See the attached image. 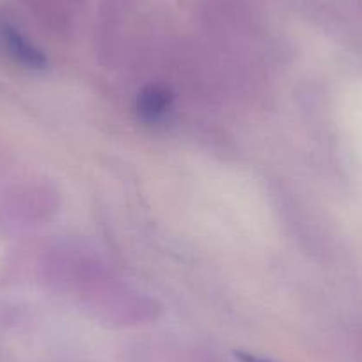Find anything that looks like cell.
I'll return each mask as SVG.
<instances>
[{"mask_svg": "<svg viewBox=\"0 0 362 362\" xmlns=\"http://www.w3.org/2000/svg\"><path fill=\"white\" fill-rule=\"evenodd\" d=\"M236 358H238L240 362H272V361H268V358L257 357V355H252V354H247V351H236Z\"/></svg>", "mask_w": 362, "mask_h": 362, "instance_id": "3957f363", "label": "cell"}, {"mask_svg": "<svg viewBox=\"0 0 362 362\" xmlns=\"http://www.w3.org/2000/svg\"><path fill=\"white\" fill-rule=\"evenodd\" d=\"M0 52L29 71H43L48 68L47 55L22 30L4 18H0Z\"/></svg>", "mask_w": 362, "mask_h": 362, "instance_id": "6da1fadb", "label": "cell"}, {"mask_svg": "<svg viewBox=\"0 0 362 362\" xmlns=\"http://www.w3.org/2000/svg\"><path fill=\"white\" fill-rule=\"evenodd\" d=\"M170 107H173V96L170 90L162 86H149L141 90V95L137 96V109L139 117L144 123H158L163 117L169 114Z\"/></svg>", "mask_w": 362, "mask_h": 362, "instance_id": "7a4b0ae2", "label": "cell"}]
</instances>
